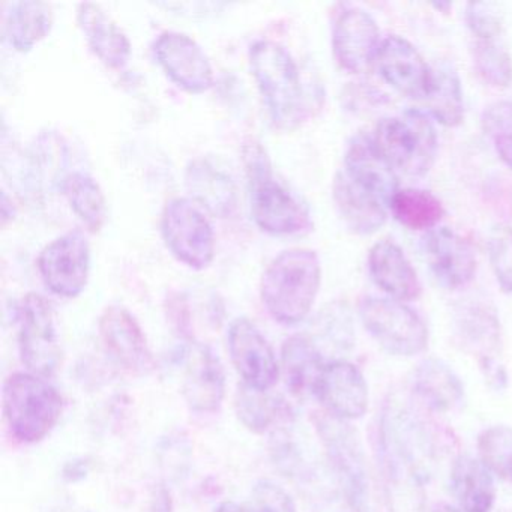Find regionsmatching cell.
<instances>
[{"label": "cell", "mask_w": 512, "mask_h": 512, "mask_svg": "<svg viewBox=\"0 0 512 512\" xmlns=\"http://www.w3.org/2000/svg\"><path fill=\"white\" fill-rule=\"evenodd\" d=\"M466 23L476 40L499 38L502 25L499 16L490 4H469L466 8Z\"/></svg>", "instance_id": "74e56055"}, {"label": "cell", "mask_w": 512, "mask_h": 512, "mask_svg": "<svg viewBox=\"0 0 512 512\" xmlns=\"http://www.w3.org/2000/svg\"><path fill=\"white\" fill-rule=\"evenodd\" d=\"M155 58L167 76L188 92H203L214 83V70L202 47L190 35L163 32L155 40Z\"/></svg>", "instance_id": "7c38bea8"}, {"label": "cell", "mask_w": 512, "mask_h": 512, "mask_svg": "<svg viewBox=\"0 0 512 512\" xmlns=\"http://www.w3.org/2000/svg\"><path fill=\"white\" fill-rule=\"evenodd\" d=\"M362 325L389 355H419L428 346V329L412 308L395 299H362L359 305Z\"/></svg>", "instance_id": "8992f818"}, {"label": "cell", "mask_w": 512, "mask_h": 512, "mask_svg": "<svg viewBox=\"0 0 512 512\" xmlns=\"http://www.w3.org/2000/svg\"><path fill=\"white\" fill-rule=\"evenodd\" d=\"M413 389L428 409L446 413L463 400V383L449 365L439 359H425L415 370Z\"/></svg>", "instance_id": "d4e9b609"}, {"label": "cell", "mask_w": 512, "mask_h": 512, "mask_svg": "<svg viewBox=\"0 0 512 512\" xmlns=\"http://www.w3.org/2000/svg\"><path fill=\"white\" fill-rule=\"evenodd\" d=\"M4 416L11 434L22 443L46 439L61 419L64 398L46 377L14 373L4 383Z\"/></svg>", "instance_id": "3957f363"}, {"label": "cell", "mask_w": 512, "mask_h": 512, "mask_svg": "<svg viewBox=\"0 0 512 512\" xmlns=\"http://www.w3.org/2000/svg\"><path fill=\"white\" fill-rule=\"evenodd\" d=\"M226 395V374L220 358L209 347H197L188 359L184 397L196 413H214Z\"/></svg>", "instance_id": "ffe728a7"}, {"label": "cell", "mask_w": 512, "mask_h": 512, "mask_svg": "<svg viewBox=\"0 0 512 512\" xmlns=\"http://www.w3.org/2000/svg\"><path fill=\"white\" fill-rule=\"evenodd\" d=\"M329 460L340 476L344 496L361 512H368V482L358 434L346 421L328 415L316 419Z\"/></svg>", "instance_id": "9c48e42d"}, {"label": "cell", "mask_w": 512, "mask_h": 512, "mask_svg": "<svg viewBox=\"0 0 512 512\" xmlns=\"http://www.w3.org/2000/svg\"><path fill=\"white\" fill-rule=\"evenodd\" d=\"M64 193L89 232H100L107 214L106 197L100 184L86 173H71L65 178Z\"/></svg>", "instance_id": "4dcf8cb0"}, {"label": "cell", "mask_w": 512, "mask_h": 512, "mask_svg": "<svg viewBox=\"0 0 512 512\" xmlns=\"http://www.w3.org/2000/svg\"><path fill=\"white\" fill-rule=\"evenodd\" d=\"M433 512H463L460 508H455V506L449 505H439L434 508Z\"/></svg>", "instance_id": "60d3db41"}, {"label": "cell", "mask_w": 512, "mask_h": 512, "mask_svg": "<svg viewBox=\"0 0 512 512\" xmlns=\"http://www.w3.org/2000/svg\"><path fill=\"white\" fill-rule=\"evenodd\" d=\"M19 347L29 373L52 377L62 361L61 343L52 304L38 293H29L19 308Z\"/></svg>", "instance_id": "ba28073f"}, {"label": "cell", "mask_w": 512, "mask_h": 512, "mask_svg": "<svg viewBox=\"0 0 512 512\" xmlns=\"http://www.w3.org/2000/svg\"><path fill=\"white\" fill-rule=\"evenodd\" d=\"M479 460L493 475L512 484V428L494 425L478 437Z\"/></svg>", "instance_id": "d6a6232c"}, {"label": "cell", "mask_w": 512, "mask_h": 512, "mask_svg": "<svg viewBox=\"0 0 512 512\" xmlns=\"http://www.w3.org/2000/svg\"><path fill=\"white\" fill-rule=\"evenodd\" d=\"M52 23V7L46 2H17L5 16V34L11 46L20 52H28L47 37Z\"/></svg>", "instance_id": "83f0119b"}, {"label": "cell", "mask_w": 512, "mask_h": 512, "mask_svg": "<svg viewBox=\"0 0 512 512\" xmlns=\"http://www.w3.org/2000/svg\"><path fill=\"white\" fill-rule=\"evenodd\" d=\"M424 253L434 277L448 289H461L475 277L472 245L448 227L425 233Z\"/></svg>", "instance_id": "e0dca14e"}, {"label": "cell", "mask_w": 512, "mask_h": 512, "mask_svg": "<svg viewBox=\"0 0 512 512\" xmlns=\"http://www.w3.org/2000/svg\"><path fill=\"white\" fill-rule=\"evenodd\" d=\"M373 139L395 172L421 178L436 161V128L421 110L409 109L382 119Z\"/></svg>", "instance_id": "5b68a950"}, {"label": "cell", "mask_w": 512, "mask_h": 512, "mask_svg": "<svg viewBox=\"0 0 512 512\" xmlns=\"http://www.w3.org/2000/svg\"><path fill=\"white\" fill-rule=\"evenodd\" d=\"M343 173L350 181L382 200L388 208L392 197L400 190L394 167L383 157L373 136L368 134H356L350 140Z\"/></svg>", "instance_id": "ac0fdd59"}, {"label": "cell", "mask_w": 512, "mask_h": 512, "mask_svg": "<svg viewBox=\"0 0 512 512\" xmlns=\"http://www.w3.org/2000/svg\"><path fill=\"white\" fill-rule=\"evenodd\" d=\"M230 358L242 383L259 391H269L280 379L281 367L265 335L251 320L236 319L230 325Z\"/></svg>", "instance_id": "8fae6325"}, {"label": "cell", "mask_w": 512, "mask_h": 512, "mask_svg": "<svg viewBox=\"0 0 512 512\" xmlns=\"http://www.w3.org/2000/svg\"><path fill=\"white\" fill-rule=\"evenodd\" d=\"M188 190L203 208L212 214L227 217L236 209V188L233 179L223 170L205 160L191 164L187 173Z\"/></svg>", "instance_id": "4316f807"}, {"label": "cell", "mask_w": 512, "mask_h": 512, "mask_svg": "<svg viewBox=\"0 0 512 512\" xmlns=\"http://www.w3.org/2000/svg\"><path fill=\"white\" fill-rule=\"evenodd\" d=\"M457 326L461 340L478 355L488 376L496 382L505 380V376H500V368L493 365L500 344V326L496 313L484 304L466 305L458 314Z\"/></svg>", "instance_id": "cb8c5ba5"}, {"label": "cell", "mask_w": 512, "mask_h": 512, "mask_svg": "<svg viewBox=\"0 0 512 512\" xmlns=\"http://www.w3.org/2000/svg\"><path fill=\"white\" fill-rule=\"evenodd\" d=\"M376 67L382 79L406 97L425 100L433 85V70L421 53L409 41L395 35L380 44Z\"/></svg>", "instance_id": "9a60e30c"}, {"label": "cell", "mask_w": 512, "mask_h": 512, "mask_svg": "<svg viewBox=\"0 0 512 512\" xmlns=\"http://www.w3.org/2000/svg\"><path fill=\"white\" fill-rule=\"evenodd\" d=\"M100 334L107 353L125 370L146 374L154 368V356L137 320L122 307H110L100 320Z\"/></svg>", "instance_id": "2e32d148"}, {"label": "cell", "mask_w": 512, "mask_h": 512, "mask_svg": "<svg viewBox=\"0 0 512 512\" xmlns=\"http://www.w3.org/2000/svg\"><path fill=\"white\" fill-rule=\"evenodd\" d=\"M473 62L485 83L494 88H506L512 82V61L497 38L476 40L473 46Z\"/></svg>", "instance_id": "836d02e7"}, {"label": "cell", "mask_w": 512, "mask_h": 512, "mask_svg": "<svg viewBox=\"0 0 512 512\" xmlns=\"http://www.w3.org/2000/svg\"><path fill=\"white\" fill-rule=\"evenodd\" d=\"M392 217L410 230L430 232L445 217L442 202L427 190L404 188L398 190L389 203Z\"/></svg>", "instance_id": "f1b7e54d"}, {"label": "cell", "mask_w": 512, "mask_h": 512, "mask_svg": "<svg viewBox=\"0 0 512 512\" xmlns=\"http://www.w3.org/2000/svg\"><path fill=\"white\" fill-rule=\"evenodd\" d=\"M77 22L92 52L110 68H122L131 55V44L118 23L95 4H80Z\"/></svg>", "instance_id": "44dd1931"}, {"label": "cell", "mask_w": 512, "mask_h": 512, "mask_svg": "<svg viewBox=\"0 0 512 512\" xmlns=\"http://www.w3.org/2000/svg\"><path fill=\"white\" fill-rule=\"evenodd\" d=\"M379 37V28L367 11H343L332 29V49L340 67L352 74L370 70L382 44Z\"/></svg>", "instance_id": "5bb4252c"}, {"label": "cell", "mask_w": 512, "mask_h": 512, "mask_svg": "<svg viewBox=\"0 0 512 512\" xmlns=\"http://www.w3.org/2000/svg\"><path fill=\"white\" fill-rule=\"evenodd\" d=\"M281 362L290 392L299 398L314 395L326 362L313 341L304 335H293L283 344Z\"/></svg>", "instance_id": "484cf974"}, {"label": "cell", "mask_w": 512, "mask_h": 512, "mask_svg": "<svg viewBox=\"0 0 512 512\" xmlns=\"http://www.w3.org/2000/svg\"><path fill=\"white\" fill-rule=\"evenodd\" d=\"M251 71L275 125L298 127L307 115L301 74L290 53L280 44L259 41L250 50Z\"/></svg>", "instance_id": "7a4b0ae2"}, {"label": "cell", "mask_w": 512, "mask_h": 512, "mask_svg": "<svg viewBox=\"0 0 512 512\" xmlns=\"http://www.w3.org/2000/svg\"><path fill=\"white\" fill-rule=\"evenodd\" d=\"M268 391L250 388L242 383L236 392L235 407L239 421L253 431V433H266L277 422L281 413V406L274 398L266 394Z\"/></svg>", "instance_id": "1f68e13d"}, {"label": "cell", "mask_w": 512, "mask_h": 512, "mask_svg": "<svg viewBox=\"0 0 512 512\" xmlns=\"http://www.w3.org/2000/svg\"><path fill=\"white\" fill-rule=\"evenodd\" d=\"M215 512H296L292 496L272 481L257 482L247 502L220 503Z\"/></svg>", "instance_id": "e575fe53"}, {"label": "cell", "mask_w": 512, "mask_h": 512, "mask_svg": "<svg viewBox=\"0 0 512 512\" xmlns=\"http://www.w3.org/2000/svg\"><path fill=\"white\" fill-rule=\"evenodd\" d=\"M322 281L319 256L308 248L278 254L262 277L260 296L269 316L292 326L310 314Z\"/></svg>", "instance_id": "6da1fadb"}, {"label": "cell", "mask_w": 512, "mask_h": 512, "mask_svg": "<svg viewBox=\"0 0 512 512\" xmlns=\"http://www.w3.org/2000/svg\"><path fill=\"white\" fill-rule=\"evenodd\" d=\"M248 176L251 185V212L260 229L271 235H299L311 229L308 209L275 181L268 158L260 146L247 151Z\"/></svg>", "instance_id": "277c9868"}, {"label": "cell", "mask_w": 512, "mask_h": 512, "mask_svg": "<svg viewBox=\"0 0 512 512\" xmlns=\"http://www.w3.org/2000/svg\"><path fill=\"white\" fill-rule=\"evenodd\" d=\"M368 272L374 284L395 301H415L421 296L422 284L415 268L391 239L373 245L368 254Z\"/></svg>", "instance_id": "d6986e66"}, {"label": "cell", "mask_w": 512, "mask_h": 512, "mask_svg": "<svg viewBox=\"0 0 512 512\" xmlns=\"http://www.w3.org/2000/svg\"><path fill=\"white\" fill-rule=\"evenodd\" d=\"M91 269V247L80 230L50 242L38 257V271L55 295L76 298L85 290Z\"/></svg>", "instance_id": "30bf717a"}, {"label": "cell", "mask_w": 512, "mask_h": 512, "mask_svg": "<svg viewBox=\"0 0 512 512\" xmlns=\"http://www.w3.org/2000/svg\"><path fill=\"white\" fill-rule=\"evenodd\" d=\"M424 101L428 112L443 127L455 128L463 122V89L451 67L433 71V85Z\"/></svg>", "instance_id": "f546056e"}, {"label": "cell", "mask_w": 512, "mask_h": 512, "mask_svg": "<svg viewBox=\"0 0 512 512\" xmlns=\"http://www.w3.org/2000/svg\"><path fill=\"white\" fill-rule=\"evenodd\" d=\"M482 130L500 160L512 170V103L497 101L485 109Z\"/></svg>", "instance_id": "d590c367"}, {"label": "cell", "mask_w": 512, "mask_h": 512, "mask_svg": "<svg viewBox=\"0 0 512 512\" xmlns=\"http://www.w3.org/2000/svg\"><path fill=\"white\" fill-rule=\"evenodd\" d=\"M314 397L325 406L328 415L341 421L362 418L368 410V385L364 374L352 362L343 359L326 362Z\"/></svg>", "instance_id": "4fadbf2b"}, {"label": "cell", "mask_w": 512, "mask_h": 512, "mask_svg": "<svg viewBox=\"0 0 512 512\" xmlns=\"http://www.w3.org/2000/svg\"><path fill=\"white\" fill-rule=\"evenodd\" d=\"M161 232L173 256L193 269H205L215 256V235L202 211L188 199L169 200L161 217Z\"/></svg>", "instance_id": "52a82bcc"}, {"label": "cell", "mask_w": 512, "mask_h": 512, "mask_svg": "<svg viewBox=\"0 0 512 512\" xmlns=\"http://www.w3.org/2000/svg\"><path fill=\"white\" fill-rule=\"evenodd\" d=\"M488 259L500 289L512 293V227L497 224L491 229Z\"/></svg>", "instance_id": "8d00e7d4"}, {"label": "cell", "mask_w": 512, "mask_h": 512, "mask_svg": "<svg viewBox=\"0 0 512 512\" xmlns=\"http://www.w3.org/2000/svg\"><path fill=\"white\" fill-rule=\"evenodd\" d=\"M151 512H173V500L170 491L164 485L155 490L152 497Z\"/></svg>", "instance_id": "f35d334b"}, {"label": "cell", "mask_w": 512, "mask_h": 512, "mask_svg": "<svg viewBox=\"0 0 512 512\" xmlns=\"http://www.w3.org/2000/svg\"><path fill=\"white\" fill-rule=\"evenodd\" d=\"M449 482L461 511L490 512L493 509L497 496L493 473L479 458L472 455L455 458Z\"/></svg>", "instance_id": "603a6c76"}, {"label": "cell", "mask_w": 512, "mask_h": 512, "mask_svg": "<svg viewBox=\"0 0 512 512\" xmlns=\"http://www.w3.org/2000/svg\"><path fill=\"white\" fill-rule=\"evenodd\" d=\"M334 202L346 226L358 235H373L388 220V206L343 172L335 176Z\"/></svg>", "instance_id": "7402d4cb"}, {"label": "cell", "mask_w": 512, "mask_h": 512, "mask_svg": "<svg viewBox=\"0 0 512 512\" xmlns=\"http://www.w3.org/2000/svg\"><path fill=\"white\" fill-rule=\"evenodd\" d=\"M323 512H361L346 496H344L343 502L331 503L326 506Z\"/></svg>", "instance_id": "ab89813d"}]
</instances>
